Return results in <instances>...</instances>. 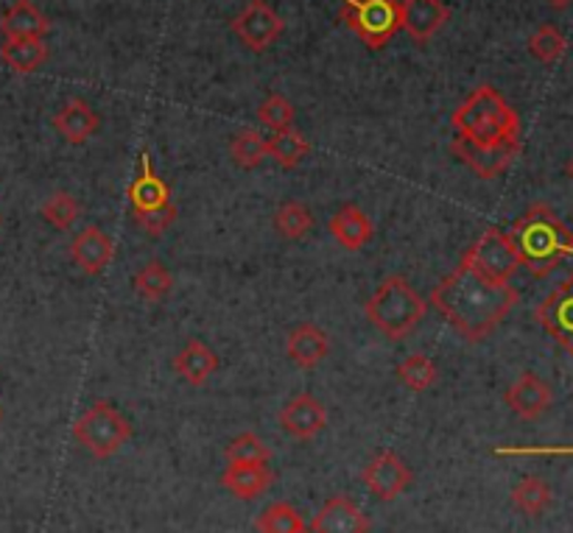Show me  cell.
I'll return each instance as SVG.
<instances>
[{"label": "cell", "mask_w": 573, "mask_h": 533, "mask_svg": "<svg viewBox=\"0 0 573 533\" xmlns=\"http://www.w3.org/2000/svg\"><path fill=\"white\" fill-rule=\"evenodd\" d=\"M450 151L481 179L501 176L520 154V117L490 84L473 90L456 106Z\"/></svg>", "instance_id": "cell-1"}, {"label": "cell", "mask_w": 573, "mask_h": 533, "mask_svg": "<svg viewBox=\"0 0 573 533\" xmlns=\"http://www.w3.org/2000/svg\"><path fill=\"white\" fill-rule=\"evenodd\" d=\"M518 300L520 293L512 282L490 280L467 258H461L459 269L445 276L431 293V305L473 344L485 341Z\"/></svg>", "instance_id": "cell-2"}, {"label": "cell", "mask_w": 573, "mask_h": 533, "mask_svg": "<svg viewBox=\"0 0 573 533\" xmlns=\"http://www.w3.org/2000/svg\"><path fill=\"white\" fill-rule=\"evenodd\" d=\"M507 234L520 265L538 280L549 276L565 258H573V232L545 205L529 207Z\"/></svg>", "instance_id": "cell-3"}, {"label": "cell", "mask_w": 573, "mask_h": 533, "mask_svg": "<svg viewBox=\"0 0 573 533\" xmlns=\"http://www.w3.org/2000/svg\"><path fill=\"white\" fill-rule=\"evenodd\" d=\"M426 316V302L400 274L386 276L367 302V318L389 341H400Z\"/></svg>", "instance_id": "cell-4"}, {"label": "cell", "mask_w": 573, "mask_h": 533, "mask_svg": "<svg viewBox=\"0 0 573 533\" xmlns=\"http://www.w3.org/2000/svg\"><path fill=\"white\" fill-rule=\"evenodd\" d=\"M129 207L135 216L137 227L152 238H160L163 232L171 229L177 221V207L171 201V190L163 182L160 176L154 174L152 154H140V170H137L135 182L129 185Z\"/></svg>", "instance_id": "cell-5"}, {"label": "cell", "mask_w": 573, "mask_h": 533, "mask_svg": "<svg viewBox=\"0 0 573 533\" xmlns=\"http://www.w3.org/2000/svg\"><path fill=\"white\" fill-rule=\"evenodd\" d=\"M73 436L90 456L113 458L132 439V425L115 405L101 399L79 417V422L73 425Z\"/></svg>", "instance_id": "cell-6"}, {"label": "cell", "mask_w": 573, "mask_h": 533, "mask_svg": "<svg viewBox=\"0 0 573 533\" xmlns=\"http://www.w3.org/2000/svg\"><path fill=\"white\" fill-rule=\"evenodd\" d=\"M342 20L367 48L378 51L400 31L397 0H344Z\"/></svg>", "instance_id": "cell-7"}, {"label": "cell", "mask_w": 573, "mask_h": 533, "mask_svg": "<svg viewBox=\"0 0 573 533\" xmlns=\"http://www.w3.org/2000/svg\"><path fill=\"white\" fill-rule=\"evenodd\" d=\"M465 258L476 265L485 276L496 282H512L514 271L520 269V260L514 254L512 243H509V234L503 229L490 227L487 232H481L479 241L467 249Z\"/></svg>", "instance_id": "cell-8"}, {"label": "cell", "mask_w": 573, "mask_h": 533, "mask_svg": "<svg viewBox=\"0 0 573 533\" xmlns=\"http://www.w3.org/2000/svg\"><path fill=\"white\" fill-rule=\"evenodd\" d=\"M232 31L249 51L260 53L272 48L278 36L283 34V20L267 0H249L247 9L232 20Z\"/></svg>", "instance_id": "cell-9"}, {"label": "cell", "mask_w": 573, "mask_h": 533, "mask_svg": "<svg viewBox=\"0 0 573 533\" xmlns=\"http://www.w3.org/2000/svg\"><path fill=\"white\" fill-rule=\"evenodd\" d=\"M540 327L567 352L573 355V274L556 285L534 311Z\"/></svg>", "instance_id": "cell-10"}, {"label": "cell", "mask_w": 573, "mask_h": 533, "mask_svg": "<svg viewBox=\"0 0 573 533\" xmlns=\"http://www.w3.org/2000/svg\"><path fill=\"white\" fill-rule=\"evenodd\" d=\"M411 467H408L397 452L389 450L375 456L373 461L364 467V472H361V481L369 489V494L384 500V503L400 498V494L411 487Z\"/></svg>", "instance_id": "cell-11"}, {"label": "cell", "mask_w": 573, "mask_h": 533, "mask_svg": "<svg viewBox=\"0 0 573 533\" xmlns=\"http://www.w3.org/2000/svg\"><path fill=\"white\" fill-rule=\"evenodd\" d=\"M280 428L300 441L314 439L327 428V408L314 394H296L280 410Z\"/></svg>", "instance_id": "cell-12"}, {"label": "cell", "mask_w": 573, "mask_h": 533, "mask_svg": "<svg viewBox=\"0 0 573 533\" xmlns=\"http://www.w3.org/2000/svg\"><path fill=\"white\" fill-rule=\"evenodd\" d=\"M503 399H507L509 410H512L514 417L534 422V419H540L545 410L551 408L554 394H551V386L543 377H538L534 372H523V375L507 388Z\"/></svg>", "instance_id": "cell-13"}, {"label": "cell", "mask_w": 573, "mask_h": 533, "mask_svg": "<svg viewBox=\"0 0 573 533\" xmlns=\"http://www.w3.org/2000/svg\"><path fill=\"white\" fill-rule=\"evenodd\" d=\"M450 20V9L442 0H403L400 29L408 31L414 42H428Z\"/></svg>", "instance_id": "cell-14"}, {"label": "cell", "mask_w": 573, "mask_h": 533, "mask_svg": "<svg viewBox=\"0 0 573 533\" xmlns=\"http://www.w3.org/2000/svg\"><path fill=\"white\" fill-rule=\"evenodd\" d=\"M71 258H73V263L84 271V274H90V276L101 274V271L107 269L115 258L113 238H110V234L98 227H84L82 232L73 238Z\"/></svg>", "instance_id": "cell-15"}, {"label": "cell", "mask_w": 573, "mask_h": 533, "mask_svg": "<svg viewBox=\"0 0 573 533\" xmlns=\"http://www.w3.org/2000/svg\"><path fill=\"white\" fill-rule=\"evenodd\" d=\"M314 533H367L369 520L350 498L336 494L320 509V514L311 522Z\"/></svg>", "instance_id": "cell-16"}, {"label": "cell", "mask_w": 573, "mask_h": 533, "mask_svg": "<svg viewBox=\"0 0 573 533\" xmlns=\"http://www.w3.org/2000/svg\"><path fill=\"white\" fill-rule=\"evenodd\" d=\"M285 352H289V358L300 369H316L327 358V352H331V338L316 324H300V327H294L289 333Z\"/></svg>", "instance_id": "cell-17"}, {"label": "cell", "mask_w": 573, "mask_h": 533, "mask_svg": "<svg viewBox=\"0 0 573 533\" xmlns=\"http://www.w3.org/2000/svg\"><path fill=\"white\" fill-rule=\"evenodd\" d=\"M274 475L269 463H230L221 472V487L238 500H258L272 487Z\"/></svg>", "instance_id": "cell-18"}, {"label": "cell", "mask_w": 573, "mask_h": 533, "mask_svg": "<svg viewBox=\"0 0 573 533\" xmlns=\"http://www.w3.org/2000/svg\"><path fill=\"white\" fill-rule=\"evenodd\" d=\"M0 31L7 40H45L51 20L31 0H14L0 18Z\"/></svg>", "instance_id": "cell-19"}, {"label": "cell", "mask_w": 573, "mask_h": 533, "mask_svg": "<svg viewBox=\"0 0 573 533\" xmlns=\"http://www.w3.org/2000/svg\"><path fill=\"white\" fill-rule=\"evenodd\" d=\"M98 115H95V109L84 98H71L54 115V129L71 146H84L98 132Z\"/></svg>", "instance_id": "cell-20"}, {"label": "cell", "mask_w": 573, "mask_h": 533, "mask_svg": "<svg viewBox=\"0 0 573 533\" xmlns=\"http://www.w3.org/2000/svg\"><path fill=\"white\" fill-rule=\"evenodd\" d=\"M327 232L336 238L338 247H344L347 252H358V249L367 247L369 238H373V221H369V216L361 210V207L344 205L342 210L331 218Z\"/></svg>", "instance_id": "cell-21"}, {"label": "cell", "mask_w": 573, "mask_h": 533, "mask_svg": "<svg viewBox=\"0 0 573 533\" xmlns=\"http://www.w3.org/2000/svg\"><path fill=\"white\" fill-rule=\"evenodd\" d=\"M216 369H219V355L196 338H190L174 358V372L190 386H205Z\"/></svg>", "instance_id": "cell-22"}, {"label": "cell", "mask_w": 573, "mask_h": 533, "mask_svg": "<svg viewBox=\"0 0 573 533\" xmlns=\"http://www.w3.org/2000/svg\"><path fill=\"white\" fill-rule=\"evenodd\" d=\"M0 59L18 76L37 73L48 62L45 40H7L0 45Z\"/></svg>", "instance_id": "cell-23"}, {"label": "cell", "mask_w": 573, "mask_h": 533, "mask_svg": "<svg viewBox=\"0 0 573 533\" xmlns=\"http://www.w3.org/2000/svg\"><path fill=\"white\" fill-rule=\"evenodd\" d=\"M132 285H135V291L140 300L163 302L168 293H171L174 276L168 274V269L160 263V260H152V263H146L140 271H137L135 280H132Z\"/></svg>", "instance_id": "cell-24"}, {"label": "cell", "mask_w": 573, "mask_h": 533, "mask_svg": "<svg viewBox=\"0 0 573 533\" xmlns=\"http://www.w3.org/2000/svg\"><path fill=\"white\" fill-rule=\"evenodd\" d=\"M314 227V216L302 201H285L274 212V229L285 241H300Z\"/></svg>", "instance_id": "cell-25"}, {"label": "cell", "mask_w": 573, "mask_h": 533, "mask_svg": "<svg viewBox=\"0 0 573 533\" xmlns=\"http://www.w3.org/2000/svg\"><path fill=\"white\" fill-rule=\"evenodd\" d=\"M512 505L518 511H523L527 516H540L551 505V487L543 478H523V481L512 489Z\"/></svg>", "instance_id": "cell-26"}, {"label": "cell", "mask_w": 573, "mask_h": 533, "mask_svg": "<svg viewBox=\"0 0 573 533\" xmlns=\"http://www.w3.org/2000/svg\"><path fill=\"white\" fill-rule=\"evenodd\" d=\"M308 151H311V146H308V140L296 129L274 132V135L269 137V157L278 159L280 168L285 170L296 168V165L308 157Z\"/></svg>", "instance_id": "cell-27"}, {"label": "cell", "mask_w": 573, "mask_h": 533, "mask_svg": "<svg viewBox=\"0 0 573 533\" xmlns=\"http://www.w3.org/2000/svg\"><path fill=\"white\" fill-rule=\"evenodd\" d=\"M230 154H232V163H236L238 168L252 170L269 157V140L263 135H258L254 129H243L232 137Z\"/></svg>", "instance_id": "cell-28"}, {"label": "cell", "mask_w": 573, "mask_h": 533, "mask_svg": "<svg viewBox=\"0 0 573 533\" xmlns=\"http://www.w3.org/2000/svg\"><path fill=\"white\" fill-rule=\"evenodd\" d=\"M258 533H300L305 527L300 511L291 503H272L254 522Z\"/></svg>", "instance_id": "cell-29"}, {"label": "cell", "mask_w": 573, "mask_h": 533, "mask_svg": "<svg viewBox=\"0 0 573 533\" xmlns=\"http://www.w3.org/2000/svg\"><path fill=\"white\" fill-rule=\"evenodd\" d=\"M397 377L403 380V386L411 388V391H428V388L437 383V366L428 355H420V352H414L397 366Z\"/></svg>", "instance_id": "cell-30"}, {"label": "cell", "mask_w": 573, "mask_h": 533, "mask_svg": "<svg viewBox=\"0 0 573 533\" xmlns=\"http://www.w3.org/2000/svg\"><path fill=\"white\" fill-rule=\"evenodd\" d=\"M565 51H567V40L562 36V31L556 29V25L545 23L529 36V53H532L538 62H543V65H554V62H560Z\"/></svg>", "instance_id": "cell-31"}, {"label": "cell", "mask_w": 573, "mask_h": 533, "mask_svg": "<svg viewBox=\"0 0 573 533\" xmlns=\"http://www.w3.org/2000/svg\"><path fill=\"white\" fill-rule=\"evenodd\" d=\"M269 458H272V450L254 433H241L227 445V461L230 463H269Z\"/></svg>", "instance_id": "cell-32"}, {"label": "cell", "mask_w": 573, "mask_h": 533, "mask_svg": "<svg viewBox=\"0 0 573 533\" xmlns=\"http://www.w3.org/2000/svg\"><path fill=\"white\" fill-rule=\"evenodd\" d=\"M40 212L54 229H71L79 218V201L73 194L60 190V194L48 196V201L42 205Z\"/></svg>", "instance_id": "cell-33"}, {"label": "cell", "mask_w": 573, "mask_h": 533, "mask_svg": "<svg viewBox=\"0 0 573 533\" xmlns=\"http://www.w3.org/2000/svg\"><path fill=\"white\" fill-rule=\"evenodd\" d=\"M294 117H296L294 104H291L289 98H283V95H278V93L269 95V98L263 101V104H260V109H258V121L263 126H269L272 132L291 129V126H294Z\"/></svg>", "instance_id": "cell-34"}, {"label": "cell", "mask_w": 573, "mask_h": 533, "mask_svg": "<svg viewBox=\"0 0 573 533\" xmlns=\"http://www.w3.org/2000/svg\"><path fill=\"white\" fill-rule=\"evenodd\" d=\"M496 456H573V447H498Z\"/></svg>", "instance_id": "cell-35"}, {"label": "cell", "mask_w": 573, "mask_h": 533, "mask_svg": "<svg viewBox=\"0 0 573 533\" xmlns=\"http://www.w3.org/2000/svg\"><path fill=\"white\" fill-rule=\"evenodd\" d=\"M549 3H551V7H554V9H565L567 3H573V0H549Z\"/></svg>", "instance_id": "cell-36"}, {"label": "cell", "mask_w": 573, "mask_h": 533, "mask_svg": "<svg viewBox=\"0 0 573 533\" xmlns=\"http://www.w3.org/2000/svg\"><path fill=\"white\" fill-rule=\"evenodd\" d=\"M567 176H571V179H573V159H571V163H567Z\"/></svg>", "instance_id": "cell-37"}, {"label": "cell", "mask_w": 573, "mask_h": 533, "mask_svg": "<svg viewBox=\"0 0 573 533\" xmlns=\"http://www.w3.org/2000/svg\"><path fill=\"white\" fill-rule=\"evenodd\" d=\"M300 533H314V531H311V527H308V525H305V527H302V531H300Z\"/></svg>", "instance_id": "cell-38"}, {"label": "cell", "mask_w": 573, "mask_h": 533, "mask_svg": "<svg viewBox=\"0 0 573 533\" xmlns=\"http://www.w3.org/2000/svg\"><path fill=\"white\" fill-rule=\"evenodd\" d=\"M0 419H3V410H0Z\"/></svg>", "instance_id": "cell-39"}]
</instances>
